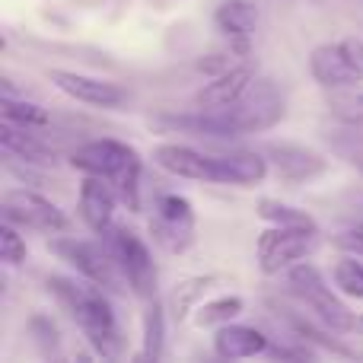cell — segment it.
<instances>
[{
    "mask_svg": "<svg viewBox=\"0 0 363 363\" xmlns=\"http://www.w3.org/2000/svg\"><path fill=\"white\" fill-rule=\"evenodd\" d=\"M255 213L264 220V223H274V226H296V230H319L313 213L300 211L294 204H284V201L274 198H262L255 207Z\"/></svg>",
    "mask_w": 363,
    "mask_h": 363,
    "instance_id": "22",
    "label": "cell"
},
{
    "mask_svg": "<svg viewBox=\"0 0 363 363\" xmlns=\"http://www.w3.org/2000/svg\"><path fill=\"white\" fill-rule=\"evenodd\" d=\"M264 157L274 163V172L290 185H303V182H313L319 176H325L328 160L322 153L309 150L303 144H290V140H274V144L264 147Z\"/></svg>",
    "mask_w": 363,
    "mask_h": 363,
    "instance_id": "12",
    "label": "cell"
},
{
    "mask_svg": "<svg viewBox=\"0 0 363 363\" xmlns=\"http://www.w3.org/2000/svg\"><path fill=\"white\" fill-rule=\"evenodd\" d=\"M220 284L217 274H191V277H182V281L172 287L169 296V313L176 315V322H185L188 315H194V309L204 303L207 290Z\"/></svg>",
    "mask_w": 363,
    "mask_h": 363,
    "instance_id": "19",
    "label": "cell"
},
{
    "mask_svg": "<svg viewBox=\"0 0 363 363\" xmlns=\"http://www.w3.org/2000/svg\"><path fill=\"white\" fill-rule=\"evenodd\" d=\"M0 258L10 268L26 262V239L19 236L16 223H10V220H4V226H0Z\"/></svg>",
    "mask_w": 363,
    "mask_h": 363,
    "instance_id": "28",
    "label": "cell"
},
{
    "mask_svg": "<svg viewBox=\"0 0 363 363\" xmlns=\"http://www.w3.org/2000/svg\"><path fill=\"white\" fill-rule=\"evenodd\" d=\"M332 284L345 296L363 300V262H357V255L338 258V262H335V268H332Z\"/></svg>",
    "mask_w": 363,
    "mask_h": 363,
    "instance_id": "26",
    "label": "cell"
},
{
    "mask_svg": "<svg viewBox=\"0 0 363 363\" xmlns=\"http://www.w3.org/2000/svg\"><path fill=\"white\" fill-rule=\"evenodd\" d=\"M29 332H32V338H35L38 351H42L45 357H55L57 347H61V332H57V325L51 322V315H32Z\"/></svg>",
    "mask_w": 363,
    "mask_h": 363,
    "instance_id": "27",
    "label": "cell"
},
{
    "mask_svg": "<svg viewBox=\"0 0 363 363\" xmlns=\"http://www.w3.org/2000/svg\"><path fill=\"white\" fill-rule=\"evenodd\" d=\"M220 112L233 125L236 138H242V134H262V131H271L287 115V99H284V93L277 89L274 80L255 77V83L245 89L242 99L233 102L230 108H220Z\"/></svg>",
    "mask_w": 363,
    "mask_h": 363,
    "instance_id": "5",
    "label": "cell"
},
{
    "mask_svg": "<svg viewBox=\"0 0 363 363\" xmlns=\"http://www.w3.org/2000/svg\"><path fill=\"white\" fill-rule=\"evenodd\" d=\"M328 112L341 121V125L363 128V86H338L328 89Z\"/></svg>",
    "mask_w": 363,
    "mask_h": 363,
    "instance_id": "23",
    "label": "cell"
},
{
    "mask_svg": "<svg viewBox=\"0 0 363 363\" xmlns=\"http://www.w3.org/2000/svg\"><path fill=\"white\" fill-rule=\"evenodd\" d=\"M102 239H106V245L112 249V255H115V262H118L131 294L140 296L144 303L153 300V296H157V284H160V271H157V262H153L144 239L134 230L118 226V223L108 226V230L102 233Z\"/></svg>",
    "mask_w": 363,
    "mask_h": 363,
    "instance_id": "4",
    "label": "cell"
},
{
    "mask_svg": "<svg viewBox=\"0 0 363 363\" xmlns=\"http://www.w3.org/2000/svg\"><path fill=\"white\" fill-rule=\"evenodd\" d=\"M153 163L163 172L191 182H217V160L213 153H201L185 144H160L153 147Z\"/></svg>",
    "mask_w": 363,
    "mask_h": 363,
    "instance_id": "14",
    "label": "cell"
},
{
    "mask_svg": "<svg viewBox=\"0 0 363 363\" xmlns=\"http://www.w3.org/2000/svg\"><path fill=\"white\" fill-rule=\"evenodd\" d=\"M242 309H245L242 296L226 294V296L204 300L198 309H194L191 319H194V325H201V328H220V325H226V322H236L239 315H242Z\"/></svg>",
    "mask_w": 363,
    "mask_h": 363,
    "instance_id": "21",
    "label": "cell"
},
{
    "mask_svg": "<svg viewBox=\"0 0 363 363\" xmlns=\"http://www.w3.org/2000/svg\"><path fill=\"white\" fill-rule=\"evenodd\" d=\"M0 108H4V121H13V125H23V128H48L51 125L48 108H42L38 102L4 96V99H0Z\"/></svg>",
    "mask_w": 363,
    "mask_h": 363,
    "instance_id": "24",
    "label": "cell"
},
{
    "mask_svg": "<svg viewBox=\"0 0 363 363\" xmlns=\"http://www.w3.org/2000/svg\"><path fill=\"white\" fill-rule=\"evenodd\" d=\"M166 357V306L160 296L147 300L144 309V351L140 360H163Z\"/></svg>",
    "mask_w": 363,
    "mask_h": 363,
    "instance_id": "20",
    "label": "cell"
},
{
    "mask_svg": "<svg viewBox=\"0 0 363 363\" xmlns=\"http://www.w3.org/2000/svg\"><path fill=\"white\" fill-rule=\"evenodd\" d=\"M213 26L220 29V35L230 42V51L249 57L252 51V35L258 26V10L249 0H223L213 10Z\"/></svg>",
    "mask_w": 363,
    "mask_h": 363,
    "instance_id": "15",
    "label": "cell"
},
{
    "mask_svg": "<svg viewBox=\"0 0 363 363\" xmlns=\"http://www.w3.org/2000/svg\"><path fill=\"white\" fill-rule=\"evenodd\" d=\"M309 74L322 89L363 83V38H338L315 45L309 55Z\"/></svg>",
    "mask_w": 363,
    "mask_h": 363,
    "instance_id": "7",
    "label": "cell"
},
{
    "mask_svg": "<svg viewBox=\"0 0 363 363\" xmlns=\"http://www.w3.org/2000/svg\"><path fill=\"white\" fill-rule=\"evenodd\" d=\"M140 169H144V163H134L131 169H125L112 182L118 198H121V204H125L128 211H140Z\"/></svg>",
    "mask_w": 363,
    "mask_h": 363,
    "instance_id": "29",
    "label": "cell"
},
{
    "mask_svg": "<svg viewBox=\"0 0 363 363\" xmlns=\"http://www.w3.org/2000/svg\"><path fill=\"white\" fill-rule=\"evenodd\" d=\"M118 191H115L112 179L102 176H86L80 185V217L96 236L115 223V207H118Z\"/></svg>",
    "mask_w": 363,
    "mask_h": 363,
    "instance_id": "16",
    "label": "cell"
},
{
    "mask_svg": "<svg viewBox=\"0 0 363 363\" xmlns=\"http://www.w3.org/2000/svg\"><path fill=\"white\" fill-rule=\"evenodd\" d=\"M354 332H357V335H363V313L357 315V322H354Z\"/></svg>",
    "mask_w": 363,
    "mask_h": 363,
    "instance_id": "31",
    "label": "cell"
},
{
    "mask_svg": "<svg viewBox=\"0 0 363 363\" xmlns=\"http://www.w3.org/2000/svg\"><path fill=\"white\" fill-rule=\"evenodd\" d=\"M67 163L77 172H83V176H102V179L115 182L125 169L140 163V153L131 144H125V140L99 138V140H86V144L74 147Z\"/></svg>",
    "mask_w": 363,
    "mask_h": 363,
    "instance_id": "10",
    "label": "cell"
},
{
    "mask_svg": "<svg viewBox=\"0 0 363 363\" xmlns=\"http://www.w3.org/2000/svg\"><path fill=\"white\" fill-rule=\"evenodd\" d=\"M325 140L332 144V150L338 153L341 160H347L363 176V128L341 125V128H335V131H325Z\"/></svg>",
    "mask_w": 363,
    "mask_h": 363,
    "instance_id": "25",
    "label": "cell"
},
{
    "mask_svg": "<svg viewBox=\"0 0 363 363\" xmlns=\"http://www.w3.org/2000/svg\"><path fill=\"white\" fill-rule=\"evenodd\" d=\"M335 245H341L345 252H351V255L363 258V223L360 226H351V230H345V233H338Z\"/></svg>",
    "mask_w": 363,
    "mask_h": 363,
    "instance_id": "30",
    "label": "cell"
},
{
    "mask_svg": "<svg viewBox=\"0 0 363 363\" xmlns=\"http://www.w3.org/2000/svg\"><path fill=\"white\" fill-rule=\"evenodd\" d=\"M48 294L61 303V309L77 322V328L83 332V338L93 345V351L99 357H121V328L118 319H115L112 300L106 296V290L96 287L93 281L80 284L70 281V277H48Z\"/></svg>",
    "mask_w": 363,
    "mask_h": 363,
    "instance_id": "1",
    "label": "cell"
},
{
    "mask_svg": "<svg viewBox=\"0 0 363 363\" xmlns=\"http://www.w3.org/2000/svg\"><path fill=\"white\" fill-rule=\"evenodd\" d=\"M150 233L166 252L182 255L194 242V207L185 194H160L150 217Z\"/></svg>",
    "mask_w": 363,
    "mask_h": 363,
    "instance_id": "9",
    "label": "cell"
},
{
    "mask_svg": "<svg viewBox=\"0 0 363 363\" xmlns=\"http://www.w3.org/2000/svg\"><path fill=\"white\" fill-rule=\"evenodd\" d=\"M51 252L61 262H67L83 281H93L106 294H125L128 281L121 274L118 262H115L112 249L106 239H77V236H61L51 239Z\"/></svg>",
    "mask_w": 363,
    "mask_h": 363,
    "instance_id": "3",
    "label": "cell"
},
{
    "mask_svg": "<svg viewBox=\"0 0 363 363\" xmlns=\"http://www.w3.org/2000/svg\"><path fill=\"white\" fill-rule=\"evenodd\" d=\"M322 245V233L319 230H296V226H274L258 233L255 242V258L262 274L274 277L281 271L294 268V264L306 262L315 249Z\"/></svg>",
    "mask_w": 363,
    "mask_h": 363,
    "instance_id": "6",
    "label": "cell"
},
{
    "mask_svg": "<svg viewBox=\"0 0 363 363\" xmlns=\"http://www.w3.org/2000/svg\"><path fill=\"white\" fill-rule=\"evenodd\" d=\"M271 341L262 328L255 325H239V322H226L217 328L213 335V351L223 360H245V357H258V354H268Z\"/></svg>",
    "mask_w": 363,
    "mask_h": 363,
    "instance_id": "17",
    "label": "cell"
},
{
    "mask_svg": "<svg viewBox=\"0 0 363 363\" xmlns=\"http://www.w3.org/2000/svg\"><path fill=\"white\" fill-rule=\"evenodd\" d=\"M48 80L61 89L64 96L83 102V106L93 108H118L125 106L128 93L112 80H102V77H89V74H77V70H48Z\"/></svg>",
    "mask_w": 363,
    "mask_h": 363,
    "instance_id": "11",
    "label": "cell"
},
{
    "mask_svg": "<svg viewBox=\"0 0 363 363\" xmlns=\"http://www.w3.org/2000/svg\"><path fill=\"white\" fill-rule=\"evenodd\" d=\"M255 67L249 57L236 61L233 67H226L223 74H213L211 83H204L198 96H194V108H230L233 102H239L245 96V89L255 83Z\"/></svg>",
    "mask_w": 363,
    "mask_h": 363,
    "instance_id": "13",
    "label": "cell"
},
{
    "mask_svg": "<svg viewBox=\"0 0 363 363\" xmlns=\"http://www.w3.org/2000/svg\"><path fill=\"white\" fill-rule=\"evenodd\" d=\"M213 160H217V185L252 188L268 179V160H264V153L233 150V153H220Z\"/></svg>",
    "mask_w": 363,
    "mask_h": 363,
    "instance_id": "18",
    "label": "cell"
},
{
    "mask_svg": "<svg viewBox=\"0 0 363 363\" xmlns=\"http://www.w3.org/2000/svg\"><path fill=\"white\" fill-rule=\"evenodd\" d=\"M287 290L313 313V319H319L322 325H328L335 335L354 332L357 315H354L351 306L341 300L345 294H341L338 287H332L315 264L300 262V264H294V268H287Z\"/></svg>",
    "mask_w": 363,
    "mask_h": 363,
    "instance_id": "2",
    "label": "cell"
},
{
    "mask_svg": "<svg viewBox=\"0 0 363 363\" xmlns=\"http://www.w3.org/2000/svg\"><path fill=\"white\" fill-rule=\"evenodd\" d=\"M4 220L23 226V230L48 233V236H57L70 226L67 213L55 201H48L38 191H29V188H10L4 194Z\"/></svg>",
    "mask_w": 363,
    "mask_h": 363,
    "instance_id": "8",
    "label": "cell"
}]
</instances>
